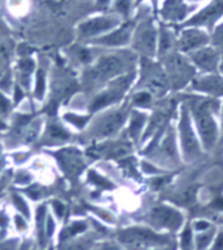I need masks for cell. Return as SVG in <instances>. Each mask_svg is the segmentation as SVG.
Returning a JSON list of instances; mask_svg holds the SVG:
<instances>
[{
    "label": "cell",
    "mask_w": 223,
    "mask_h": 250,
    "mask_svg": "<svg viewBox=\"0 0 223 250\" xmlns=\"http://www.w3.org/2000/svg\"><path fill=\"white\" fill-rule=\"evenodd\" d=\"M189 104L203 147L206 149H213L218 142V125L214 118L218 103L209 99H193Z\"/></svg>",
    "instance_id": "cell-1"
},
{
    "label": "cell",
    "mask_w": 223,
    "mask_h": 250,
    "mask_svg": "<svg viewBox=\"0 0 223 250\" xmlns=\"http://www.w3.org/2000/svg\"><path fill=\"white\" fill-rule=\"evenodd\" d=\"M120 241L129 246H147V248H160L170 245L171 240L165 234L156 233L154 229L143 227H130L122 229L118 233Z\"/></svg>",
    "instance_id": "cell-2"
},
{
    "label": "cell",
    "mask_w": 223,
    "mask_h": 250,
    "mask_svg": "<svg viewBox=\"0 0 223 250\" xmlns=\"http://www.w3.org/2000/svg\"><path fill=\"white\" fill-rule=\"evenodd\" d=\"M178 132H180V140H181L184 157L186 160L194 161L197 160L199 157H201V147H200L199 139H197L193 126H192L188 107H182L180 123H178Z\"/></svg>",
    "instance_id": "cell-3"
},
{
    "label": "cell",
    "mask_w": 223,
    "mask_h": 250,
    "mask_svg": "<svg viewBox=\"0 0 223 250\" xmlns=\"http://www.w3.org/2000/svg\"><path fill=\"white\" fill-rule=\"evenodd\" d=\"M149 220L157 229L176 232L184 224V216L178 209L170 206L160 205L154 207L149 213Z\"/></svg>",
    "instance_id": "cell-4"
},
{
    "label": "cell",
    "mask_w": 223,
    "mask_h": 250,
    "mask_svg": "<svg viewBox=\"0 0 223 250\" xmlns=\"http://www.w3.org/2000/svg\"><path fill=\"white\" fill-rule=\"evenodd\" d=\"M125 67L124 59L117 55H104L97 61L95 67L89 71V79L92 82H103L114 78L122 72Z\"/></svg>",
    "instance_id": "cell-5"
},
{
    "label": "cell",
    "mask_w": 223,
    "mask_h": 250,
    "mask_svg": "<svg viewBox=\"0 0 223 250\" xmlns=\"http://www.w3.org/2000/svg\"><path fill=\"white\" fill-rule=\"evenodd\" d=\"M120 21L114 16H99L93 17L91 20L84 21L83 24L79 26V34L83 38H89L99 36L101 33L113 30V29L118 26Z\"/></svg>",
    "instance_id": "cell-6"
},
{
    "label": "cell",
    "mask_w": 223,
    "mask_h": 250,
    "mask_svg": "<svg viewBox=\"0 0 223 250\" xmlns=\"http://www.w3.org/2000/svg\"><path fill=\"white\" fill-rule=\"evenodd\" d=\"M168 71H170L171 80L176 88L185 85L186 82L193 78L194 74L189 63H186V61L178 55H172L168 59Z\"/></svg>",
    "instance_id": "cell-7"
},
{
    "label": "cell",
    "mask_w": 223,
    "mask_h": 250,
    "mask_svg": "<svg viewBox=\"0 0 223 250\" xmlns=\"http://www.w3.org/2000/svg\"><path fill=\"white\" fill-rule=\"evenodd\" d=\"M156 45V33L151 22H143L136 29L135 34V47L145 54H154Z\"/></svg>",
    "instance_id": "cell-8"
},
{
    "label": "cell",
    "mask_w": 223,
    "mask_h": 250,
    "mask_svg": "<svg viewBox=\"0 0 223 250\" xmlns=\"http://www.w3.org/2000/svg\"><path fill=\"white\" fill-rule=\"evenodd\" d=\"M125 121V113L122 110L112 111L109 114L104 115L100 119L97 126L95 127V134L97 136H108L114 134L121 127V125Z\"/></svg>",
    "instance_id": "cell-9"
},
{
    "label": "cell",
    "mask_w": 223,
    "mask_h": 250,
    "mask_svg": "<svg viewBox=\"0 0 223 250\" xmlns=\"http://www.w3.org/2000/svg\"><path fill=\"white\" fill-rule=\"evenodd\" d=\"M193 88L199 92L211 96L223 95V78L218 75H206L194 79Z\"/></svg>",
    "instance_id": "cell-10"
},
{
    "label": "cell",
    "mask_w": 223,
    "mask_h": 250,
    "mask_svg": "<svg viewBox=\"0 0 223 250\" xmlns=\"http://www.w3.org/2000/svg\"><path fill=\"white\" fill-rule=\"evenodd\" d=\"M194 64L206 72H215L219 64L218 53L213 49H200L192 54Z\"/></svg>",
    "instance_id": "cell-11"
},
{
    "label": "cell",
    "mask_w": 223,
    "mask_h": 250,
    "mask_svg": "<svg viewBox=\"0 0 223 250\" xmlns=\"http://www.w3.org/2000/svg\"><path fill=\"white\" fill-rule=\"evenodd\" d=\"M130 36H132V26L130 25H124L121 28L112 30L111 33L97 38L96 43L104 46H122L126 42H129Z\"/></svg>",
    "instance_id": "cell-12"
},
{
    "label": "cell",
    "mask_w": 223,
    "mask_h": 250,
    "mask_svg": "<svg viewBox=\"0 0 223 250\" xmlns=\"http://www.w3.org/2000/svg\"><path fill=\"white\" fill-rule=\"evenodd\" d=\"M223 15V0H214L209 7L203 9L202 12H200L197 16L194 17L193 21L190 24L197 25H211L218 20L219 17Z\"/></svg>",
    "instance_id": "cell-13"
},
{
    "label": "cell",
    "mask_w": 223,
    "mask_h": 250,
    "mask_svg": "<svg viewBox=\"0 0 223 250\" xmlns=\"http://www.w3.org/2000/svg\"><path fill=\"white\" fill-rule=\"evenodd\" d=\"M207 42V36L201 30H185L180 38V49L182 51H192V50L200 49L201 46Z\"/></svg>",
    "instance_id": "cell-14"
},
{
    "label": "cell",
    "mask_w": 223,
    "mask_h": 250,
    "mask_svg": "<svg viewBox=\"0 0 223 250\" xmlns=\"http://www.w3.org/2000/svg\"><path fill=\"white\" fill-rule=\"evenodd\" d=\"M186 13V7L181 0H167L163 5V16L170 20H180Z\"/></svg>",
    "instance_id": "cell-15"
},
{
    "label": "cell",
    "mask_w": 223,
    "mask_h": 250,
    "mask_svg": "<svg viewBox=\"0 0 223 250\" xmlns=\"http://www.w3.org/2000/svg\"><path fill=\"white\" fill-rule=\"evenodd\" d=\"M118 90L117 89H111V90H105L103 93H100L97 97H96L91 104V110L96 111L100 110V109H103L109 104L114 103L117 99H118Z\"/></svg>",
    "instance_id": "cell-16"
},
{
    "label": "cell",
    "mask_w": 223,
    "mask_h": 250,
    "mask_svg": "<svg viewBox=\"0 0 223 250\" xmlns=\"http://www.w3.org/2000/svg\"><path fill=\"white\" fill-rule=\"evenodd\" d=\"M215 234H217V230L213 227L202 232H197V234L194 236V249L206 250L214 241Z\"/></svg>",
    "instance_id": "cell-17"
},
{
    "label": "cell",
    "mask_w": 223,
    "mask_h": 250,
    "mask_svg": "<svg viewBox=\"0 0 223 250\" xmlns=\"http://www.w3.org/2000/svg\"><path fill=\"white\" fill-rule=\"evenodd\" d=\"M180 249L193 250L194 249V234L192 227L186 226L180 236Z\"/></svg>",
    "instance_id": "cell-18"
},
{
    "label": "cell",
    "mask_w": 223,
    "mask_h": 250,
    "mask_svg": "<svg viewBox=\"0 0 223 250\" xmlns=\"http://www.w3.org/2000/svg\"><path fill=\"white\" fill-rule=\"evenodd\" d=\"M145 119L146 117L142 113H134L132 121H130V126H129V132H130V135L133 138L138 136L142 126H143V123H145Z\"/></svg>",
    "instance_id": "cell-19"
},
{
    "label": "cell",
    "mask_w": 223,
    "mask_h": 250,
    "mask_svg": "<svg viewBox=\"0 0 223 250\" xmlns=\"http://www.w3.org/2000/svg\"><path fill=\"white\" fill-rule=\"evenodd\" d=\"M86 228H87V226H86V223L84 222L72 223L71 226H68L66 229L63 230L62 240H67V238L74 237V236H76V234L84 232V230H86Z\"/></svg>",
    "instance_id": "cell-20"
},
{
    "label": "cell",
    "mask_w": 223,
    "mask_h": 250,
    "mask_svg": "<svg viewBox=\"0 0 223 250\" xmlns=\"http://www.w3.org/2000/svg\"><path fill=\"white\" fill-rule=\"evenodd\" d=\"M88 115H78V114H72V113H67L65 115V119H66L67 122H70L71 125H74L78 128H83L84 127V125L88 122Z\"/></svg>",
    "instance_id": "cell-21"
},
{
    "label": "cell",
    "mask_w": 223,
    "mask_h": 250,
    "mask_svg": "<svg viewBox=\"0 0 223 250\" xmlns=\"http://www.w3.org/2000/svg\"><path fill=\"white\" fill-rule=\"evenodd\" d=\"M88 176H89L92 182H93L96 186H99V188H103V189H112V188H113V184H112L111 181L107 180L105 177H101L100 174H97V173L92 172L91 170Z\"/></svg>",
    "instance_id": "cell-22"
},
{
    "label": "cell",
    "mask_w": 223,
    "mask_h": 250,
    "mask_svg": "<svg viewBox=\"0 0 223 250\" xmlns=\"http://www.w3.org/2000/svg\"><path fill=\"white\" fill-rule=\"evenodd\" d=\"M159 47H160V53H167L172 46V37L167 30H161L160 38H159Z\"/></svg>",
    "instance_id": "cell-23"
},
{
    "label": "cell",
    "mask_w": 223,
    "mask_h": 250,
    "mask_svg": "<svg viewBox=\"0 0 223 250\" xmlns=\"http://www.w3.org/2000/svg\"><path fill=\"white\" fill-rule=\"evenodd\" d=\"M36 96L38 99H42L45 95V72L44 71H38L37 79H36Z\"/></svg>",
    "instance_id": "cell-24"
},
{
    "label": "cell",
    "mask_w": 223,
    "mask_h": 250,
    "mask_svg": "<svg viewBox=\"0 0 223 250\" xmlns=\"http://www.w3.org/2000/svg\"><path fill=\"white\" fill-rule=\"evenodd\" d=\"M12 201H13V203H15V206L17 207V209H19L20 212L24 213L25 217H29V215H30L29 208H28V206H26L25 201L20 197V195H19V194H13Z\"/></svg>",
    "instance_id": "cell-25"
},
{
    "label": "cell",
    "mask_w": 223,
    "mask_h": 250,
    "mask_svg": "<svg viewBox=\"0 0 223 250\" xmlns=\"http://www.w3.org/2000/svg\"><path fill=\"white\" fill-rule=\"evenodd\" d=\"M91 246V241H75L63 248V250H88Z\"/></svg>",
    "instance_id": "cell-26"
},
{
    "label": "cell",
    "mask_w": 223,
    "mask_h": 250,
    "mask_svg": "<svg viewBox=\"0 0 223 250\" xmlns=\"http://www.w3.org/2000/svg\"><path fill=\"white\" fill-rule=\"evenodd\" d=\"M114 7H116L117 12L125 16V15H128L129 9H130V0H116Z\"/></svg>",
    "instance_id": "cell-27"
},
{
    "label": "cell",
    "mask_w": 223,
    "mask_h": 250,
    "mask_svg": "<svg viewBox=\"0 0 223 250\" xmlns=\"http://www.w3.org/2000/svg\"><path fill=\"white\" fill-rule=\"evenodd\" d=\"M49 134L55 139H66L67 134L66 131L63 130L62 127H59L58 125H54V126H50Z\"/></svg>",
    "instance_id": "cell-28"
},
{
    "label": "cell",
    "mask_w": 223,
    "mask_h": 250,
    "mask_svg": "<svg viewBox=\"0 0 223 250\" xmlns=\"http://www.w3.org/2000/svg\"><path fill=\"white\" fill-rule=\"evenodd\" d=\"M150 100H151V96H150L149 92H141L134 97V104L143 106V105H147L150 103Z\"/></svg>",
    "instance_id": "cell-29"
},
{
    "label": "cell",
    "mask_w": 223,
    "mask_h": 250,
    "mask_svg": "<svg viewBox=\"0 0 223 250\" xmlns=\"http://www.w3.org/2000/svg\"><path fill=\"white\" fill-rule=\"evenodd\" d=\"M33 67H34V63L32 59H22L20 62V70L25 74H29L33 71Z\"/></svg>",
    "instance_id": "cell-30"
},
{
    "label": "cell",
    "mask_w": 223,
    "mask_h": 250,
    "mask_svg": "<svg viewBox=\"0 0 223 250\" xmlns=\"http://www.w3.org/2000/svg\"><path fill=\"white\" fill-rule=\"evenodd\" d=\"M214 45L223 50V25L217 29V32L214 34Z\"/></svg>",
    "instance_id": "cell-31"
},
{
    "label": "cell",
    "mask_w": 223,
    "mask_h": 250,
    "mask_svg": "<svg viewBox=\"0 0 223 250\" xmlns=\"http://www.w3.org/2000/svg\"><path fill=\"white\" fill-rule=\"evenodd\" d=\"M211 227V224L206 220H197V222L193 224V228L192 229L196 230V232H202V230H206L209 229Z\"/></svg>",
    "instance_id": "cell-32"
},
{
    "label": "cell",
    "mask_w": 223,
    "mask_h": 250,
    "mask_svg": "<svg viewBox=\"0 0 223 250\" xmlns=\"http://www.w3.org/2000/svg\"><path fill=\"white\" fill-rule=\"evenodd\" d=\"M9 107H11V103H9V100L5 97L4 95H1L0 93V113H8Z\"/></svg>",
    "instance_id": "cell-33"
},
{
    "label": "cell",
    "mask_w": 223,
    "mask_h": 250,
    "mask_svg": "<svg viewBox=\"0 0 223 250\" xmlns=\"http://www.w3.org/2000/svg\"><path fill=\"white\" fill-rule=\"evenodd\" d=\"M213 250H223V232L215 234L214 241H213Z\"/></svg>",
    "instance_id": "cell-34"
},
{
    "label": "cell",
    "mask_w": 223,
    "mask_h": 250,
    "mask_svg": "<svg viewBox=\"0 0 223 250\" xmlns=\"http://www.w3.org/2000/svg\"><path fill=\"white\" fill-rule=\"evenodd\" d=\"M53 207H54V211L57 212V215H58L59 217L62 216L63 212H65V206H63L61 202L55 201V202H53Z\"/></svg>",
    "instance_id": "cell-35"
},
{
    "label": "cell",
    "mask_w": 223,
    "mask_h": 250,
    "mask_svg": "<svg viewBox=\"0 0 223 250\" xmlns=\"http://www.w3.org/2000/svg\"><path fill=\"white\" fill-rule=\"evenodd\" d=\"M80 61L84 62V63H88V62L91 61V54L88 50H80Z\"/></svg>",
    "instance_id": "cell-36"
},
{
    "label": "cell",
    "mask_w": 223,
    "mask_h": 250,
    "mask_svg": "<svg viewBox=\"0 0 223 250\" xmlns=\"http://www.w3.org/2000/svg\"><path fill=\"white\" fill-rule=\"evenodd\" d=\"M22 97H24V93H22V90H21L20 88L16 85V86H15V101H16V103H19V101H20Z\"/></svg>",
    "instance_id": "cell-37"
},
{
    "label": "cell",
    "mask_w": 223,
    "mask_h": 250,
    "mask_svg": "<svg viewBox=\"0 0 223 250\" xmlns=\"http://www.w3.org/2000/svg\"><path fill=\"white\" fill-rule=\"evenodd\" d=\"M47 224H46V228H47V234H51L53 233V229H54V222H53V219H51V217H47Z\"/></svg>",
    "instance_id": "cell-38"
},
{
    "label": "cell",
    "mask_w": 223,
    "mask_h": 250,
    "mask_svg": "<svg viewBox=\"0 0 223 250\" xmlns=\"http://www.w3.org/2000/svg\"><path fill=\"white\" fill-rule=\"evenodd\" d=\"M100 250H122V249L118 248L117 245H114V244H111V242H109V244H104L103 248H101Z\"/></svg>",
    "instance_id": "cell-39"
},
{
    "label": "cell",
    "mask_w": 223,
    "mask_h": 250,
    "mask_svg": "<svg viewBox=\"0 0 223 250\" xmlns=\"http://www.w3.org/2000/svg\"><path fill=\"white\" fill-rule=\"evenodd\" d=\"M16 224L20 230H24L25 228H26V224H25V222L22 220V217L20 216H16Z\"/></svg>",
    "instance_id": "cell-40"
},
{
    "label": "cell",
    "mask_w": 223,
    "mask_h": 250,
    "mask_svg": "<svg viewBox=\"0 0 223 250\" xmlns=\"http://www.w3.org/2000/svg\"><path fill=\"white\" fill-rule=\"evenodd\" d=\"M153 250H176L174 248V246L171 245H165V246H160V248H155V249H153Z\"/></svg>",
    "instance_id": "cell-41"
},
{
    "label": "cell",
    "mask_w": 223,
    "mask_h": 250,
    "mask_svg": "<svg viewBox=\"0 0 223 250\" xmlns=\"http://www.w3.org/2000/svg\"><path fill=\"white\" fill-rule=\"evenodd\" d=\"M4 58H5V51L4 49H3V46L0 45V63L4 61Z\"/></svg>",
    "instance_id": "cell-42"
},
{
    "label": "cell",
    "mask_w": 223,
    "mask_h": 250,
    "mask_svg": "<svg viewBox=\"0 0 223 250\" xmlns=\"http://www.w3.org/2000/svg\"><path fill=\"white\" fill-rule=\"evenodd\" d=\"M107 1H109V0H99L100 4H104V3H107Z\"/></svg>",
    "instance_id": "cell-43"
},
{
    "label": "cell",
    "mask_w": 223,
    "mask_h": 250,
    "mask_svg": "<svg viewBox=\"0 0 223 250\" xmlns=\"http://www.w3.org/2000/svg\"><path fill=\"white\" fill-rule=\"evenodd\" d=\"M219 68H221V71H222V74H223V61L221 62V64H219Z\"/></svg>",
    "instance_id": "cell-44"
},
{
    "label": "cell",
    "mask_w": 223,
    "mask_h": 250,
    "mask_svg": "<svg viewBox=\"0 0 223 250\" xmlns=\"http://www.w3.org/2000/svg\"><path fill=\"white\" fill-rule=\"evenodd\" d=\"M222 131H223V106H222Z\"/></svg>",
    "instance_id": "cell-45"
}]
</instances>
